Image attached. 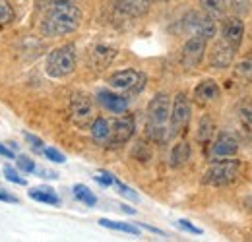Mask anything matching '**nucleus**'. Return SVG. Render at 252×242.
I'll return each instance as SVG.
<instances>
[{"label":"nucleus","instance_id":"f257e3e1","mask_svg":"<svg viewBox=\"0 0 252 242\" xmlns=\"http://www.w3.org/2000/svg\"><path fill=\"white\" fill-rule=\"evenodd\" d=\"M43 8L41 31L47 37H61L76 31L82 24V10L74 0H37Z\"/></svg>","mask_w":252,"mask_h":242},{"label":"nucleus","instance_id":"f03ea898","mask_svg":"<svg viewBox=\"0 0 252 242\" xmlns=\"http://www.w3.org/2000/svg\"><path fill=\"white\" fill-rule=\"evenodd\" d=\"M148 134L152 140H165L167 138V122L171 117V99L167 93H158L148 105Z\"/></svg>","mask_w":252,"mask_h":242},{"label":"nucleus","instance_id":"7ed1b4c3","mask_svg":"<svg viewBox=\"0 0 252 242\" xmlns=\"http://www.w3.org/2000/svg\"><path fill=\"white\" fill-rule=\"evenodd\" d=\"M76 70V51L72 45L53 49L45 60V72L49 78H66Z\"/></svg>","mask_w":252,"mask_h":242},{"label":"nucleus","instance_id":"20e7f679","mask_svg":"<svg viewBox=\"0 0 252 242\" xmlns=\"http://www.w3.org/2000/svg\"><path fill=\"white\" fill-rule=\"evenodd\" d=\"M241 171V163L239 159H223V161H216L210 165V169L206 171L202 182L208 186H227L231 182L237 181Z\"/></svg>","mask_w":252,"mask_h":242},{"label":"nucleus","instance_id":"39448f33","mask_svg":"<svg viewBox=\"0 0 252 242\" xmlns=\"http://www.w3.org/2000/svg\"><path fill=\"white\" fill-rule=\"evenodd\" d=\"M190 115H192V107H190V99L187 93H179L173 99L171 105V134L169 136H179L183 132H187L190 122Z\"/></svg>","mask_w":252,"mask_h":242},{"label":"nucleus","instance_id":"423d86ee","mask_svg":"<svg viewBox=\"0 0 252 242\" xmlns=\"http://www.w3.org/2000/svg\"><path fill=\"white\" fill-rule=\"evenodd\" d=\"M94 117L95 109L92 99L84 93H76L70 99V119H72V122L80 128H88V126H92Z\"/></svg>","mask_w":252,"mask_h":242},{"label":"nucleus","instance_id":"0eeeda50","mask_svg":"<svg viewBox=\"0 0 252 242\" xmlns=\"http://www.w3.org/2000/svg\"><path fill=\"white\" fill-rule=\"evenodd\" d=\"M185 28L192 31V35H200L204 39H212L216 35V22L212 16H208L206 12H190L185 16Z\"/></svg>","mask_w":252,"mask_h":242},{"label":"nucleus","instance_id":"6e6552de","mask_svg":"<svg viewBox=\"0 0 252 242\" xmlns=\"http://www.w3.org/2000/svg\"><path fill=\"white\" fill-rule=\"evenodd\" d=\"M206 47H208V39L200 35H192L183 47V55H181L183 66L189 70L200 66V62L204 60V55H206Z\"/></svg>","mask_w":252,"mask_h":242},{"label":"nucleus","instance_id":"1a4fd4ad","mask_svg":"<svg viewBox=\"0 0 252 242\" xmlns=\"http://www.w3.org/2000/svg\"><path fill=\"white\" fill-rule=\"evenodd\" d=\"M134 130H136V122H134V117H130V115L115 121L111 124V136H109L107 148H121V146H125L126 142L134 136Z\"/></svg>","mask_w":252,"mask_h":242},{"label":"nucleus","instance_id":"9d476101","mask_svg":"<svg viewBox=\"0 0 252 242\" xmlns=\"http://www.w3.org/2000/svg\"><path fill=\"white\" fill-rule=\"evenodd\" d=\"M144 74L136 72V70H121L117 74H113L109 78V86L115 88V90H123V91H134L138 88H142L144 84Z\"/></svg>","mask_w":252,"mask_h":242},{"label":"nucleus","instance_id":"9b49d317","mask_svg":"<svg viewBox=\"0 0 252 242\" xmlns=\"http://www.w3.org/2000/svg\"><path fill=\"white\" fill-rule=\"evenodd\" d=\"M243 37H245V24L241 22V18L231 16V18L223 20V26H221V39L223 41H227L231 47L239 49L243 43Z\"/></svg>","mask_w":252,"mask_h":242},{"label":"nucleus","instance_id":"f8f14e48","mask_svg":"<svg viewBox=\"0 0 252 242\" xmlns=\"http://www.w3.org/2000/svg\"><path fill=\"white\" fill-rule=\"evenodd\" d=\"M235 53H237V49L235 47H231L227 41H218L216 43V47H214V51H212V55H210V64L214 66V68H229L231 66V62L235 59Z\"/></svg>","mask_w":252,"mask_h":242},{"label":"nucleus","instance_id":"ddd939ff","mask_svg":"<svg viewBox=\"0 0 252 242\" xmlns=\"http://www.w3.org/2000/svg\"><path fill=\"white\" fill-rule=\"evenodd\" d=\"M97 99H99V103H101L107 111L117 113V115H123V113H126V109H128V99L123 97V95H119V93H113V91H109V90L99 91V93H97Z\"/></svg>","mask_w":252,"mask_h":242},{"label":"nucleus","instance_id":"4468645a","mask_svg":"<svg viewBox=\"0 0 252 242\" xmlns=\"http://www.w3.org/2000/svg\"><path fill=\"white\" fill-rule=\"evenodd\" d=\"M237 151H239V144H237L235 136L225 134V132L218 136V140L212 146V153L216 157H233Z\"/></svg>","mask_w":252,"mask_h":242},{"label":"nucleus","instance_id":"2eb2a0df","mask_svg":"<svg viewBox=\"0 0 252 242\" xmlns=\"http://www.w3.org/2000/svg\"><path fill=\"white\" fill-rule=\"evenodd\" d=\"M220 86L214 82V80H204L196 86L194 90V99L200 103V105H206V103H212L216 99H220Z\"/></svg>","mask_w":252,"mask_h":242},{"label":"nucleus","instance_id":"dca6fc26","mask_svg":"<svg viewBox=\"0 0 252 242\" xmlns=\"http://www.w3.org/2000/svg\"><path fill=\"white\" fill-rule=\"evenodd\" d=\"M115 8L126 16H144L150 10V0H113Z\"/></svg>","mask_w":252,"mask_h":242},{"label":"nucleus","instance_id":"f3484780","mask_svg":"<svg viewBox=\"0 0 252 242\" xmlns=\"http://www.w3.org/2000/svg\"><path fill=\"white\" fill-rule=\"evenodd\" d=\"M30 198L41 204H49V206H61V198L57 196V192L49 186H37L30 190Z\"/></svg>","mask_w":252,"mask_h":242},{"label":"nucleus","instance_id":"a211bd4d","mask_svg":"<svg viewBox=\"0 0 252 242\" xmlns=\"http://www.w3.org/2000/svg\"><path fill=\"white\" fill-rule=\"evenodd\" d=\"M92 138H94L97 144H101V146H107V142H109V136H111V122L107 121V119H94L92 122Z\"/></svg>","mask_w":252,"mask_h":242},{"label":"nucleus","instance_id":"6ab92c4d","mask_svg":"<svg viewBox=\"0 0 252 242\" xmlns=\"http://www.w3.org/2000/svg\"><path fill=\"white\" fill-rule=\"evenodd\" d=\"M169 161H171V167H173V169H181V167H185V165L190 161V146L189 144H187V142H179V144L171 150Z\"/></svg>","mask_w":252,"mask_h":242},{"label":"nucleus","instance_id":"aec40b11","mask_svg":"<svg viewBox=\"0 0 252 242\" xmlns=\"http://www.w3.org/2000/svg\"><path fill=\"white\" fill-rule=\"evenodd\" d=\"M200 6L202 10L212 16V18H220L225 14V8H227V0H200Z\"/></svg>","mask_w":252,"mask_h":242},{"label":"nucleus","instance_id":"412c9836","mask_svg":"<svg viewBox=\"0 0 252 242\" xmlns=\"http://www.w3.org/2000/svg\"><path fill=\"white\" fill-rule=\"evenodd\" d=\"M214 132H216V124L210 117H204L200 124H198V142L202 144H208L212 138H214Z\"/></svg>","mask_w":252,"mask_h":242},{"label":"nucleus","instance_id":"4be33fe9","mask_svg":"<svg viewBox=\"0 0 252 242\" xmlns=\"http://www.w3.org/2000/svg\"><path fill=\"white\" fill-rule=\"evenodd\" d=\"M74 196H76V200H80V202L86 204L88 208H94L95 204H97L95 194L86 186V184H76V186H74Z\"/></svg>","mask_w":252,"mask_h":242},{"label":"nucleus","instance_id":"5701e85b","mask_svg":"<svg viewBox=\"0 0 252 242\" xmlns=\"http://www.w3.org/2000/svg\"><path fill=\"white\" fill-rule=\"evenodd\" d=\"M99 225L101 227H107V229H113V231H121L126 235H138V227L134 225H128V223H121V221H111V219H99Z\"/></svg>","mask_w":252,"mask_h":242},{"label":"nucleus","instance_id":"b1692460","mask_svg":"<svg viewBox=\"0 0 252 242\" xmlns=\"http://www.w3.org/2000/svg\"><path fill=\"white\" fill-rule=\"evenodd\" d=\"M235 78H239L245 84L252 82V59H245L235 66Z\"/></svg>","mask_w":252,"mask_h":242},{"label":"nucleus","instance_id":"393cba45","mask_svg":"<svg viewBox=\"0 0 252 242\" xmlns=\"http://www.w3.org/2000/svg\"><path fill=\"white\" fill-rule=\"evenodd\" d=\"M239 121H241V126L251 132L252 134V105L251 103H243L239 107Z\"/></svg>","mask_w":252,"mask_h":242},{"label":"nucleus","instance_id":"a878e982","mask_svg":"<svg viewBox=\"0 0 252 242\" xmlns=\"http://www.w3.org/2000/svg\"><path fill=\"white\" fill-rule=\"evenodd\" d=\"M16 20L14 8L8 4V0H0V26H10Z\"/></svg>","mask_w":252,"mask_h":242},{"label":"nucleus","instance_id":"bb28decb","mask_svg":"<svg viewBox=\"0 0 252 242\" xmlns=\"http://www.w3.org/2000/svg\"><path fill=\"white\" fill-rule=\"evenodd\" d=\"M4 177H6L10 182L18 184V186H26V184H28L26 179H22V177L18 175V171H16L14 167H10V165H6V167H4Z\"/></svg>","mask_w":252,"mask_h":242},{"label":"nucleus","instance_id":"cd10ccee","mask_svg":"<svg viewBox=\"0 0 252 242\" xmlns=\"http://www.w3.org/2000/svg\"><path fill=\"white\" fill-rule=\"evenodd\" d=\"M227 4L237 14H249L251 12V0H227Z\"/></svg>","mask_w":252,"mask_h":242},{"label":"nucleus","instance_id":"c85d7f7f","mask_svg":"<svg viewBox=\"0 0 252 242\" xmlns=\"http://www.w3.org/2000/svg\"><path fill=\"white\" fill-rule=\"evenodd\" d=\"M18 169L24 171V173H33V171H35V161H32V159L26 157V155H20V157H18Z\"/></svg>","mask_w":252,"mask_h":242},{"label":"nucleus","instance_id":"c756f323","mask_svg":"<svg viewBox=\"0 0 252 242\" xmlns=\"http://www.w3.org/2000/svg\"><path fill=\"white\" fill-rule=\"evenodd\" d=\"M45 157H47L49 161H53V163H59V165L66 163V157H64L59 150H55V148H47V150H45Z\"/></svg>","mask_w":252,"mask_h":242},{"label":"nucleus","instance_id":"7c9ffc66","mask_svg":"<svg viewBox=\"0 0 252 242\" xmlns=\"http://www.w3.org/2000/svg\"><path fill=\"white\" fill-rule=\"evenodd\" d=\"M115 184H117V188L121 190V194H123L125 198H128V200H132V202H138V200H140V198H138V194H136V192H134L132 188H128L126 184H123L121 181H117V179H115Z\"/></svg>","mask_w":252,"mask_h":242},{"label":"nucleus","instance_id":"2f4dec72","mask_svg":"<svg viewBox=\"0 0 252 242\" xmlns=\"http://www.w3.org/2000/svg\"><path fill=\"white\" fill-rule=\"evenodd\" d=\"M95 181L99 182L101 186H111V184H115V177L111 173H107V171H99L95 175Z\"/></svg>","mask_w":252,"mask_h":242},{"label":"nucleus","instance_id":"473e14b6","mask_svg":"<svg viewBox=\"0 0 252 242\" xmlns=\"http://www.w3.org/2000/svg\"><path fill=\"white\" fill-rule=\"evenodd\" d=\"M177 225L181 227V229H185L187 233H192V235H202V229H198V227H194L190 221H187V219H179L177 221Z\"/></svg>","mask_w":252,"mask_h":242},{"label":"nucleus","instance_id":"72a5a7b5","mask_svg":"<svg viewBox=\"0 0 252 242\" xmlns=\"http://www.w3.org/2000/svg\"><path fill=\"white\" fill-rule=\"evenodd\" d=\"M26 140L32 144V148L35 150V151H41V150H43V142H41L39 138H35V136H32V134H26Z\"/></svg>","mask_w":252,"mask_h":242},{"label":"nucleus","instance_id":"f704fd0d","mask_svg":"<svg viewBox=\"0 0 252 242\" xmlns=\"http://www.w3.org/2000/svg\"><path fill=\"white\" fill-rule=\"evenodd\" d=\"M0 202H8V204H18V198H14L12 194L0 190Z\"/></svg>","mask_w":252,"mask_h":242},{"label":"nucleus","instance_id":"c9c22d12","mask_svg":"<svg viewBox=\"0 0 252 242\" xmlns=\"http://www.w3.org/2000/svg\"><path fill=\"white\" fill-rule=\"evenodd\" d=\"M0 155H4V157H8V159H14V157H16L14 151H12L10 148H6L4 144H0Z\"/></svg>","mask_w":252,"mask_h":242}]
</instances>
